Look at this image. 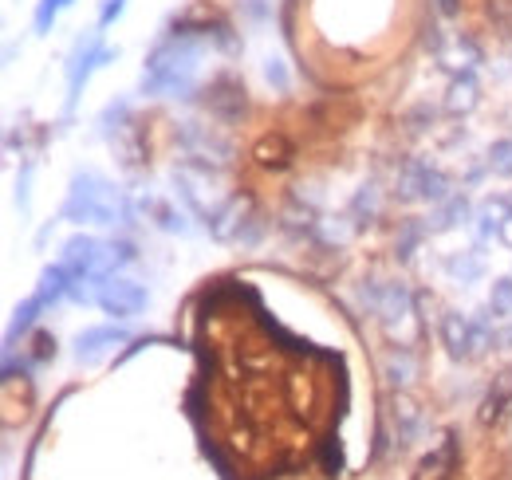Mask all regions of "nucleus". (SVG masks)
Here are the masks:
<instances>
[{"instance_id": "f257e3e1", "label": "nucleus", "mask_w": 512, "mask_h": 480, "mask_svg": "<svg viewBox=\"0 0 512 480\" xmlns=\"http://www.w3.org/2000/svg\"><path fill=\"white\" fill-rule=\"evenodd\" d=\"M205 40L186 32L182 24H174L146 56L142 67V95H154V99H178V95H190L193 83H197V71H201V56H205Z\"/></svg>"}, {"instance_id": "f03ea898", "label": "nucleus", "mask_w": 512, "mask_h": 480, "mask_svg": "<svg viewBox=\"0 0 512 480\" xmlns=\"http://www.w3.org/2000/svg\"><path fill=\"white\" fill-rule=\"evenodd\" d=\"M60 221L115 229V225H130L134 221V209H130L127 193L111 178H103L95 170H79L71 178V185H67V197L64 205H60Z\"/></svg>"}, {"instance_id": "7ed1b4c3", "label": "nucleus", "mask_w": 512, "mask_h": 480, "mask_svg": "<svg viewBox=\"0 0 512 480\" xmlns=\"http://www.w3.org/2000/svg\"><path fill=\"white\" fill-rule=\"evenodd\" d=\"M383 327V335L394 343V347H418L422 343V319H418V303L410 296V288L402 280H390L383 284V296L371 311Z\"/></svg>"}, {"instance_id": "20e7f679", "label": "nucleus", "mask_w": 512, "mask_h": 480, "mask_svg": "<svg viewBox=\"0 0 512 480\" xmlns=\"http://www.w3.org/2000/svg\"><path fill=\"white\" fill-rule=\"evenodd\" d=\"M111 60H119V48H107V44H103V32H87V36L75 40V48H71V56H67V115L75 111V103H79L87 79H91L99 67H107Z\"/></svg>"}, {"instance_id": "39448f33", "label": "nucleus", "mask_w": 512, "mask_h": 480, "mask_svg": "<svg viewBox=\"0 0 512 480\" xmlns=\"http://www.w3.org/2000/svg\"><path fill=\"white\" fill-rule=\"evenodd\" d=\"M95 303H99L111 319L123 323V319L142 315L146 303H150V296H146L142 284H134V280H127V276H103V280H99V296H95Z\"/></svg>"}, {"instance_id": "423d86ee", "label": "nucleus", "mask_w": 512, "mask_h": 480, "mask_svg": "<svg viewBox=\"0 0 512 480\" xmlns=\"http://www.w3.org/2000/svg\"><path fill=\"white\" fill-rule=\"evenodd\" d=\"M398 197L402 201H430L442 205L449 197V178L442 170H434L430 162H406L398 174Z\"/></svg>"}, {"instance_id": "0eeeda50", "label": "nucleus", "mask_w": 512, "mask_h": 480, "mask_svg": "<svg viewBox=\"0 0 512 480\" xmlns=\"http://www.w3.org/2000/svg\"><path fill=\"white\" fill-rule=\"evenodd\" d=\"M60 264H64L71 276H95V280H103L107 276V240L87 237V233L67 237L64 248H60Z\"/></svg>"}, {"instance_id": "6e6552de", "label": "nucleus", "mask_w": 512, "mask_h": 480, "mask_svg": "<svg viewBox=\"0 0 512 480\" xmlns=\"http://www.w3.org/2000/svg\"><path fill=\"white\" fill-rule=\"evenodd\" d=\"M457 473H461V433L449 429L446 437L418 461L414 480H457Z\"/></svg>"}, {"instance_id": "1a4fd4ad", "label": "nucleus", "mask_w": 512, "mask_h": 480, "mask_svg": "<svg viewBox=\"0 0 512 480\" xmlns=\"http://www.w3.org/2000/svg\"><path fill=\"white\" fill-rule=\"evenodd\" d=\"M130 335L119 323H103V327H87L83 335H75V362L91 366V362L107 359L115 347H123Z\"/></svg>"}, {"instance_id": "9d476101", "label": "nucleus", "mask_w": 512, "mask_h": 480, "mask_svg": "<svg viewBox=\"0 0 512 480\" xmlns=\"http://www.w3.org/2000/svg\"><path fill=\"white\" fill-rule=\"evenodd\" d=\"M205 103H209V111L221 115V119H241V115H245V87H241V79H237L233 71L217 75V79L209 83V91H205Z\"/></svg>"}, {"instance_id": "9b49d317", "label": "nucleus", "mask_w": 512, "mask_h": 480, "mask_svg": "<svg viewBox=\"0 0 512 480\" xmlns=\"http://www.w3.org/2000/svg\"><path fill=\"white\" fill-rule=\"evenodd\" d=\"M386 421H390V433H394V441L398 445H410V441H418V433H422V410L414 406V398L410 394H394L390 402H386Z\"/></svg>"}, {"instance_id": "f8f14e48", "label": "nucleus", "mask_w": 512, "mask_h": 480, "mask_svg": "<svg viewBox=\"0 0 512 480\" xmlns=\"http://www.w3.org/2000/svg\"><path fill=\"white\" fill-rule=\"evenodd\" d=\"M481 233L512 248V201L509 197H489V201L481 205Z\"/></svg>"}, {"instance_id": "ddd939ff", "label": "nucleus", "mask_w": 512, "mask_h": 480, "mask_svg": "<svg viewBox=\"0 0 512 480\" xmlns=\"http://www.w3.org/2000/svg\"><path fill=\"white\" fill-rule=\"evenodd\" d=\"M477 103H481V83H477V75H473V71H461V75H453V83H449V95H446L449 111H453V115H469Z\"/></svg>"}, {"instance_id": "4468645a", "label": "nucleus", "mask_w": 512, "mask_h": 480, "mask_svg": "<svg viewBox=\"0 0 512 480\" xmlns=\"http://www.w3.org/2000/svg\"><path fill=\"white\" fill-rule=\"evenodd\" d=\"M386 382L390 386H398V390H406L414 378H418V355L410 351V347H394L390 355H386Z\"/></svg>"}, {"instance_id": "2eb2a0df", "label": "nucleus", "mask_w": 512, "mask_h": 480, "mask_svg": "<svg viewBox=\"0 0 512 480\" xmlns=\"http://www.w3.org/2000/svg\"><path fill=\"white\" fill-rule=\"evenodd\" d=\"M509 402H512V374H501V378H493V390H489L485 402H481V421H485V425L501 421Z\"/></svg>"}, {"instance_id": "dca6fc26", "label": "nucleus", "mask_w": 512, "mask_h": 480, "mask_svg": "<svg viewBox=\"0 0 512 480\" xmlns=\"http://www.w3.org/2000/svg\"><path fill=\"white\" fill-rule=\"evenodd\" d=\"M351 213H355V221H359V225H371V221L379 217V189H375V185H363V189L355 193Z\"/></svg>"}, {"instance_id": "f3484780", "label": "nucleus", "mask_w": 512, "mask_h": 480, "mask_svg": "<svg viewBox=\"0 0 512 480\" xmlns=\"http://www.w3.org/2000/svg\"><path fill=\"white\" fill-rule=\"evenodd\" d=\"M457 217H465V197H453V193H449L446 201L438 205V213H434V225H430V233L453 229V225H457Z\"/></svg>"}, {"instance_id": "a211bd4d", "label": "nucleus", "mask_w": 512, "mask_h": 480, "mask_svg": "<svg viewBox=\"0 0 512 480\" xmlns=\"http://www.w3.org/2000/svg\"><path fill=\"white\" fill-rule=\"evenodd\" d=\"M150 213H154V221H158L166 233H190L186 217H182V213H174V205H170V201H150Z\"/></svg>"}, {"instance_id": "6ab92c4d", "label": "nucleus", "mask_w": 512, "mask_h": 480, "mask_svg": "<svg viewBox=\"0 0 512 480\" xmlns=\"http://www.w3.org/2000/svg\"><path fill=\"white\" fill-rule=\"evenodd\" d=\"M67 4H75V0H40V4H36V32H40V36H48V32H52L56 16L64 12Z\"/></svg>"}, {"instance_id": "aec40b11", "label": "nucleus", "mask_w": 512, "mask_h": 480, "mask_svg": "<svg viewBox=\"0 0 512 480\" xmlns=\"http://www.w3.org/2000/svg\"><path fill=\"white\" fill-rule=\"evenodd\" d=\"M449 272H453L461 284H469V280L481 276V256H477V252H461V256L449 260Z\"/></svg>"}, {"instance_id": "412c9836", "label": "nucleus", "mask_w": 512, "mask_h": 480, "mask_svg": "<svg viewBox=\"0 0 512 480\" xmlns=\"http://www.w3.org/2000/svg\"><path fill=\"white\" fill-rule=\"evenodd\" d=\"M489 311L501 315V319H512V280H497L493 292H489Z\"/></svg>"}, {"instance_id": "4be33fe9", "label": "nucleus", "mask_w": 512, "mask_h": 480, "mask_svg": "<svg viewBox=\"0 0 512 480\" xmlns=\"http://www.w3.org/2000/svg\"><path fill=\"white\" fill-rule=\"evenodd\" d=\"M489 170H493V174H501V178H509L512 174V138L497 142V146L489 150Z\"/></svg>"}, {"instance_id": "5701e85b", "label": "nucleus", "mask_w": 512, "mask_h": 480, "mask_svg": "<svg viewBox=\"0 0 512 480\" xmlns=\"http://www.w3.org/2000/svg\"><path fill=\"white\" fill-rule=\"evenodd\" d=\"M28 359L36 362V366L52 362V359H56V339H52L48 331H36V339H32V351H28Z\"/></svg>"}, {"instance_id": "b1692460", "label": "nucleus", "mask_w": 512, "mask_h": 480, "mask_svg": "<svg viewBox=\"0 0 512 480\" xmlns=\"http://www.w3.org/2000/svg\"><path fill=\"white\" fill-rule=\"evenodd\" d=\"M123 8H127V0H103V8H99V28H111V24L123 16Z\"/></svg>"}, {"instance_id": "393cba45", "label": "nucleus", "mask_w": 512, "mask_h": 480, "mask_svg": "<svg viewBox=\"0 0 512 480\" xmlns=\"http://www.w3.org/2000/svg\"><path fill=\"white\" fill-rule=\"evenodd\" d=\"M264 79H268L276 91H284V87H288V75H284L280 60H264Z\"/></svg>"}, {"instance_id": "a878e982", "label": "nucleus", "mask_w": 512, "mask_h": 480, "mask_svg": "<svg viewBox=\"0 0 512 480\" xmlns=\"http://www.w3.org/2000/svg\"><path fill=\"white\" fill-rule=\"evenodd\" d=\"M438 12H442V16H453V12H457V0H438Z\"/></svg>"}]
</instances>
